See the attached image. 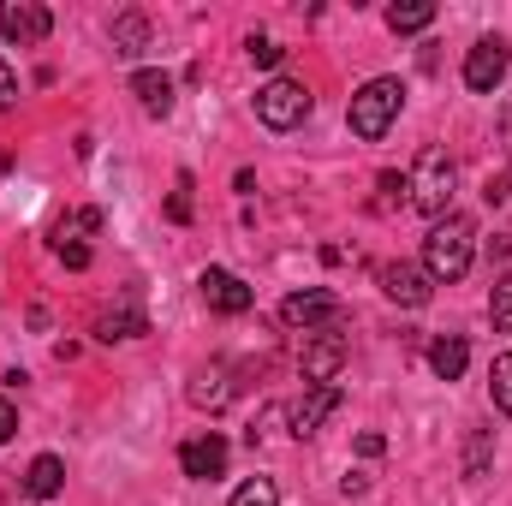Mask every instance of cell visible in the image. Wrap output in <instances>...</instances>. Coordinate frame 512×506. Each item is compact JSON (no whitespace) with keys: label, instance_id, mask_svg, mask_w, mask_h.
I'll use <instances>...</instances> for the list:
<instances>
[{"label":"cell","instance_id":"3957f363","mask_svg":"<svg viewBox=\"0 0 512 506\" xmlns=\"http://www.w3.org/2000/svg\"><path fill=\"white\" fill-rule=\"evenodd\" d=\"M399 108H405V84H399V78H370V84L352 96L346 120H352V131H358L364 143H376V137H387V126L399 120Z\"/></svg>","mask_w":512,"mask_h":506},{"label":"cell","instance_id":"ac0fdd59","mask_svg":"<svg viewBox=\"0 0 512 506\" xmlns=\"http://www.w3.org/2000/svg\"><path fill=\"white\" fill-rule=\"evenodd\" d=\"M137 334H143V310H137V304H120V310H108V316L96 322V340H108V346H114V340H137Z\"/></svg>","mask_w":512,"mask_h":506},{"label":"cell","instance_id":"4fadbf2b","mask_svg":"<svg viewBox=\"0 0 512 506\" xmlns=\"http://www.w3.org/2000/svg\"><path fill=\"white\" fill-rule=\"evenodd\" d=\"M465 364H471V346H465V334H441L435 346H429V370L441 381H459L465 376Z\"/></svg>","mask_w":512,"mask_h":506},{"label":"cell","instance_id":"d6986e66","mask_svg":"<svg viewBox=\"0 0 512 506\" xmlns=\"http://www.w3.org/2000/svg\"><path fill=\"white\" fill-rule=\"evenodd\" d=\"M489 322H495L501 334H512V274H501L495 292H489Z\"/></svg>","mask_w":512,"mask_h":506},{"label":"cell","instance_id":"603a6c76","mask_svg":"<svg viewBox=\"0 0 512 506\" xmlns=\"http://www.w3.org/2000/svg\"><path fill=\"white\" fill-rule=\"evenodd\" d=\"M233 506H280V489H274L268 477H251V483L233 495Z\"/></svg>","mask_w":512,"mask_h":506},{"label":"cell","instance_id":"7c38bea8","mask_svg":"<svg viewBox=\"0 0 512 506\" xmlns=\"http://www.w3.org/2000/svg\"><path fill=\"white\" fill-rule=\"evenodd\" d=\"M131 96H137V108H143L149 120H167V114H173V78L155 72V66H143V72L131 78Z\"/></svg>","mask_w":512,"mask_h":506},{"label":"cell","instance_id":"e0dca14e","mask_svg":"<svg viewBox=\"0 0 512 506\" xmlns=\"http://www.w3.org/2000/svg\"><path fill=\"white\" fill-rule=\"evenodd\" d=\"M143 48H149V18H143V12H120V18H114V54L137 60Z\"/></svg>","mask_w":512,"mask_h":506},{"label":"cell","instance_id":"9a60e30c","mask_svg":"<svg viewBox=\"0 0 512 506\" xmlns=\"http://www.w3.org/2000/svg\"><path fill=\"white\" fill-rule=\"evenodd\" d=\"M24 489H30L36 501H54V495L66 489V465H60V453H42V459H30V477H24Z\"/></svg>","mask_w":512,"mask_h":506},{"label":"cell","instance_id":"7a4b0ae2","mask_svg":"<svg viewBox=\"0 0 512 506\" xmlns=\"http://www.w3.org/2000/svg\"><path fill=\"white\" fill-rule=\"evenodd\" d=\"M405 191H411L405 203H411L417 215L441 221L447 203H453V155H447V149H423L417 167H411V179H405Z\"/></svg>","mask_w":512,"mask_h":506},{"label":"cell","instance_id":"cb8c5ba5","mask_svg":"<svg viewBox=\"0 0 512 506\" xmlns=\"http://www.w3.org/2000/svg\"><path fill=\"white\" fill-rule=\"evenodd\" d=\"M167 215H173V221H179V227H185V221H191V173H179V191H173V197H167Z\"/></svg>","mask_w":512,"mask_h":506},{"label":"cell","instance_id":"8fae6325","mask_svg":"<svg viewBox=\"0 0 512 506\" xmlns=\"http://www.w3.org/2000/svg\"><path fill=\"white\" fill-rule=\"evenodd\" d=\"M340 364H346V340L340 334H322V340L304 346V381L310 387H328V381L340 376Z\"/></svg>","mask_w":512,"mask_h":506},{"label":"cell","instance_id":"4316f807","mask_svg":"<svg viewBox=\"0 0 512 506\" xmlns=\"http://www.w3.org/2000/svg\"><path fill=\"white\" fill-rule=\"evenodd\" d=\"M483 197H489V203H507L512 197V173H495V179L483 185Z\"/></svg>","mask_w":512,"mask_h":506},{"label":"cell","instance_id":"5b68a950","mask_svg":"<svg viewBox=\"0 0 512 506\" xmlns=\"http://www.w3.org/2000/svg\"><path fill=\"white\" fill-rule=\"evenodd\" d=\"M340 298L334 292H322V286H310V292H292L286 304H280V322L286 328H304V334H316V328H334L340 322Z\"/></svg>","mask_w":512,"mask_h":506},{"label":"cell","instance_id":"44dd1931","mask_svg":"<svg viewBox=\"0 0 512 506\" xmlns=\"http://www.w3.org/2000/svg\"><path fill=\"white\" fill-rule=\"evenodd\" d=\"M489 393H495V411H507L512 417V352L507 358H495V370H489Z\"/></svg>","mask_w":512,"mask_h":506},{"label":"cell","instance_id":"277c9868","mask_svg":"<svg viewBox=\"0 0 512 506\" xmlns=\"http://www.w3.org/2000/svg\"><path fill=\"white\" fill-rule=\"evenodd\" d=\"M256 120L268 131H292L310 120V90L298 84V78H268L262 90H256Z\"/></svg>","mask_w":512,"mask_h":506},{"label":"cell","instance_id":"8992f818","mask_svg":"<svg viewBox=\"0 0 512 506\" xmlns=\"http://www.w3.org/2000/svg\"><path fill=\"white\" fill-rule=\"evenodd\" d=\"M512 66V48L501 36H483L471 54H465V90H477V96H489V90H501V78H507Z\"/></svg>","mask_w":512,"mask_h":506},{"label":"cell","instance_id":"2e32d148","mask_svg":"<svg viewBox=\"0 0 512 506\" xmlns=\"http://www.w3.org/2000/svg\"><path fill=\"white\" fill-rule=\"evenodd\" d=\"M435 24V0H405V6H387V30L393 36H417Z\"/></svg>","mask_w":512,"mask_h":506},{"label":"cell","instance_id":"6da1fadb","mask_svg":"<svg viewBox=\"0 0 512 506\" xmlns=\"http://www.w3.org/2000/svg\"><path fill=\"white\" fill-rule=\"evenodd\" d=\"M471 256H477V233L465 215H441L423 239V274L429 280H465L471 274Z\"/></svg>","mask_w":512,"mask_h":506},{"label":"cell","instance_id":"5bb4252c","mask_svg":"<svg viewBox=\"0 0 512 506\" xmlns=\"http://www.w3.org/2000/svg\"><path fill=\"white\" fill-rule=\"evenodd\" d=\"M54 30L48 6H6V42H42Z\"/></svg>","mask_w":512,"mask_h":506},{"label":"cell","instance_id":"484cf974","mask_svg":"<svg viewBox=\"0 0 512 506\" xmlns=\"http://www.w3.org/2000/svg\"><path fill=\"white\" fill-rule=\"evenodd\" d=\"M12 435H18V411H12V399L0 393V447H6Z\"/></svg>","mask_w":512,"mask_h":506},{"label":"cell","instance_id":"ba28073f","mask_svg":"<svg viewBox=\"0 0 512 506\" xmlns=\"http://www.w3.org/2000/svg\"><path fill=\"white\" fill-rule=\"evenodd\" d=\"M197 286H203V304H209V310H221V316H245V310L256 304V292L233 274V268H203V280H197Z\"/></svg>","mask_w":512,"mask_h":506},{"label":"cell","instance_id":"d4e9b609","mask_svg":"<svg viewBox=\"0 0 512 506\" xmlns=\"http://www.w3.org/2000/svg\"><path fill=\"white\" fill-rule=\"evenodd\" d=\"M251 60H256V66H268V72H274V66L286 60V48H280V42H268V36H251Z\"/></svg>","mask_w":512,"mask_h":506},{"label":"cell","instance_id":"7402d4cb","mask_svg":"<svg viewBox=\"0 0 512 506\" xmlns=\"http://www.w3.org/2000/svg\"><path fill=\"white\" fill-rule=\"evenodd\" d=\"M54 256H60V262H66V268H90V245H84V239H72V233H66V227H60V233H54Z\"/></svg>","mask_w":512,"mask_h":506},{"label":"cell","instance_id":"9c48e42d","mask_svg":"<svg viewBox=\"0 0 512 506\" xmlns=\"http://www.w3.org/2000/svg\"><path fill=\"white\" fill-rule=\"evenodd\" d=\"M382 292L393 298V304H405V310H423L429 292H435V280H429L417 262H387L382 268Z\"/></svg>","mask_w":512,"mask_h":506},{"label":"cell","instance_id":"ffe728a7","mask_svg":"<svg viewBox=\"0 0 512 506\" xmlns=\"http://www.w3.org/2000/svg\"><path fill=\"white\" fill-rule=\"evenodd\" d=\"M489 453H495V435L477 429V435L465 441V477H483V471H489Z\"/></svg>","mask_w":512,"mask_h":506},{"label":"cell","instance_id":"83f0119b","mask_svg":"<svg viewBox=\"0 0 512 506\" xmlns=\"http://www.w3.org/2000/svg\"><path fill=\"white\" fill-rule=\"evenodd\" d=\"M358 453H364V459H382V453H387V441L376 435V429H364V435H358Z\"/></svg>","mask_w":512,"mask_h":506},{"label":"cell","instance_id":"52a82bcc","mask_svg":"<svg viewBox=\"0 0 512 506\" xmlns=\"http://www.w3.org/2000/svg\"><path fill=\"white\" fill-rule=\"evenodd\" d=\"M227 459H233V447H227L215 429L179 447V471H185V477H197V483H215V477H227Z\"/></svg>","mask_w":512,"mask_h":506},{"label":"cell","instance_id":"f1b7e54d","mask_svg":"<svg viewBox=\"0 0 512 506\" xmlns=\"http://www.w3.org/2000/svg\"><path fill=\"white\" fill-rule=\"evenodd\" d=\"M18 102V78L6 72V60H0V108H12Z\"/></svg>","mask_w":512,"mask_h":506},{"label":"cell","instance_id":"f546056e","mask_svg":"<svg viewBox=\"0 0 512 506\" xmlns=\"http://www.w3.org/2000/svg\"><path fill=\"white\" fill-rule=\"evenodd\" d=\"M0 36H6V12H0Z\"/></svg>","mask_w":512,"mask_h":506},{"label":"cell","instance_id":"30bf717a","mask_svg":"<svg viewBox=\"0 0 512 506\" xmlns=\"http://www.w3.org/2000/svg\"><path fill=\"white\" fill-rule=\"evenodd\" d=\"M334 411H340V387H334V381H328V387H310V393L292 405V435H298V441H304V435H316Z\"/></svg>","mask_w":512,"mask_h":506}]
</instances>
